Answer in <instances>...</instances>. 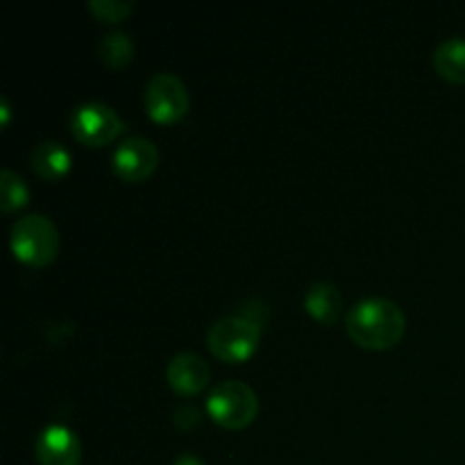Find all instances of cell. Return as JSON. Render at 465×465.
<instances>
[{
    "instance_id": "cell-9",
    "label": "cell",
    "mask_w": 465,
    "mask_h": 465,
    "mask_svg": "<svg viewBox=\"0 0 465 465\" xmlns=\"http://www.w3.org/2000/svg\"><path fill=\"white\" fill-rule=\"evenodd\" d=\"M209 377H212V372H209L204 359L193 352H180L168 361V386L182 398H193V395L203 393L209 384Z\"/></svg>"
},
{
    "instance_id": "cell-3",
    "label": "cell",
    "mask_w": 465,
    "mask_h": 465,
    "mask_svg": "<svg viewBox=\"0 0 465 465\" xmlns=\"http://www.w3.org/2000/svg\"><path fill=\"white\" fill-rule=\"evenodd\" d=\"M14 257L32 268H45L57 259L59 230L44 213L18 218L9 232Z\"/></svg>"
},
{
    "instance_id": "cell-14",
    "label": "cell",
    "mask_w": 465,
    "mask_h": 465,
    "mask_svg": "<svg viewBox=\"0 0 465 465\" xmlns=\"http://www.w3.org/2000/svg\"><path fill=\"white\" fill-rule=\"evenodd\" d=\"M27 203H30V189L23 182V177L5 168L0 173V209L5 213H14L18 209L27 207Z\"/></svg>"
},
{
    "instance_id": "cell-17",
    "label": "cell",
    "mask_w": 465,
    "mask_h": 465,
    "mask_svg": "<svg viewBox=\"0 0 465 465\" xmlns=\"http://www.w3.org/2000/svg\"><path fill=\"white\" fill-rule=\"evenodd\" d=\"M173 465H207V463H204L200 457H195V454H180Z\"/></svg>"
},
{
    "instance_id": "cell-10",
    "label": "cell",
    "mask_w": 465,
    "mask_h": 465,
    "mask_svg": "<svg viewBox=\"0 0 465 465\" xmlns=\"http://www.w3.org/2000/svg\"><path fill=\"white\" fill-rule=\"evenodd\" d=\"M30 166L41 180L57 182L73 168V154L62 141H44L30 153Z\"/></svg>"
},
{
    "instance_id": "cell-4",
    "label": "cell",
    "mask_w": 465,
    "mask_h": 465,
    "mask_svg": "<svg viewBox=\"0 0 465 465\" xmlns=\"http://www.w3.org/2000/svg\"><path fill=\"white\" fill-rule=\"evenodd\" d=\"M207 413L223 430H245L259 413V398L245 381L227 380L207 398Z\"/></svg>"
},
{
    "instance_id": "cell-1",
    "label": "cell",
    "mask_w": 465,
    "mask_h": 465,
    "mask_svg": "<svg viewBox=\"0 0 465 465\" xmlns=\"http://www.w3.org/2000/svg\"><path fill=\"white\" fill-rule=\"evenodd\" d=\"M345 331L363 350H391L404 339L407 316L389 298H366L345 316Z\"/></svg>"
},
{
    "instance_id": "cell-12",
    "label": "cell",
    "mask_w": 465,
    "mask_h": 465,
    "mask_svg": "<svg viewBox=\"0 0 465 465\" xmlns=\"http://www.w3.org/2000/svg\"><path fill=\"white\" fill-rule=\"evenodd\" d=\"M436 73L452 84H465V39L463 36H450L436 45L431 54Z\"/></svg>"
},
{
    "instance_id": "cell-5",
    "label": "cell",
    "mask_w": 465,
    "mask_h": 465,
    "mask_svg": "<svg viewBox=\"0 0 465 465\" xmlns=\"http://www.w3.org/2000/svg\"><path fill=\"white\" fill-rule=\"evenodd\" d=\"M145 112L159 125H175L189 112V91L175 73H157L148 80L143 91Z\"/></svg>"
},
{
    "instance_id": "cell-7",
    "label": "cell",
    "mask_w": 465,
    "mask_h": 465,
    "mask_svg": "<svg viewBox=\"0 0 465 465\" xmlns=\"http://www.w3.org/2000/svg\"><path fill=\"white\" fill-rule=\"evenodd\" d=\"M159 166V150L157 145L143 136H130L123 141L112 157V168L116 173L118 180L127 182V184H141Z\"/></svg>"
},
{
    "instance_id": "cell-13",
    "label": "cell",
    "mask_w": 465,
    "mask_h": 465,
    "mask_svg": "<svg viewBox=\"0 0 465 465\" xmlns=\"http://www.w3.org/2000/svg\"><path fill=\"white\" fill-rule=\"evenodd\" d=\"M98 54L104 66L121 71L134 59V41L125 32H107L98 44Z\"/></svg>"
},
{
    "instance_id": "cell-6",
    "label": "cell",
    "mask_w": 465,
    "mask_h": 465,
    "mask_svg": "<svg viewBox=\"0 0 465 465\" xmlns=\"http://www.w3.org/2000/svg\"><path fill=\"white\" fill-rule=\"evenodd\" d=\"M123 130V118L104 103H84L71 114V134L89 148H104L114 143Z\"/></svg>"
},
{
    "instance_id": "cell-16",
    "label": "cell",
    "mask_w": 465,
    "mask_h": 465,
    "mask_svg": "<svg viewBox=\"0 0 465 465\" xmlns=\"http://www.w3.org/2000/svg\"><path fill=\"white\" fill-rule=\"evenodd\" d=\"M9 121H12V107H9L7 98H0V125L9 127Z\"/></svg>"
},
{
    "instance_id": "cell-15",
    "label": "cell",
    "mask_w": 465,
    "mask_h": 465,
    "mask_svg": "<svg viewBox=\"0 0 465 465\" xmlns=\"http://www.w3.org/2000/svg\"><path fill=\"white\" fill-rule=\"evenodd\" d=\"M89 12L103 23H121L134 12L132 0H89Z\"/></svg>"
},
{
    "instance_id": "cell-11",
    "label": "cell",
    "mask_w": 465,
    "mask_h": 465,
    "mask_svg": "<svg viewBox=\"0 0 465 465\" xmlns=\"http://www.w3.org/2000/svg\"><path fill=\"white\" fill-rule=\"evenodd\" d=\"M304 312L321 325H334L343 312V295L331 282H316L304 293Z\"/></svg>"
},
{
    "instance_id": "cell-2",
    "label": "cell",
    "mask_w": 465,
    "mask_h": 465,
    "mask_svg": "<svg viewBox=\"0 0 465 465\" xmlns=\"http://www.w3.org/2000/svg\"><path fill=\"white\" fill-rule=\"evenodd\" d=\"M262 322L248 313H232L218 318L207 334V348L218 361L239 363L250 361L262 343Z\"/></svg>"
},
{
    "instance_id": "cell-8",
    "label": "cell",
    "mask_w": 465,
    "mask_h": 465,
    "mask_svg": "<svg viewBox=\"0 0 465 465\" xmlns=\"http://www.w3.org/2000/svg\"><path fill=\"white\" fill-rule=\"evenodd\" d=\"M35 457L39 465H80L82 443L66 425H48L35 440Z\"/></svg>"
}]
</instances>
